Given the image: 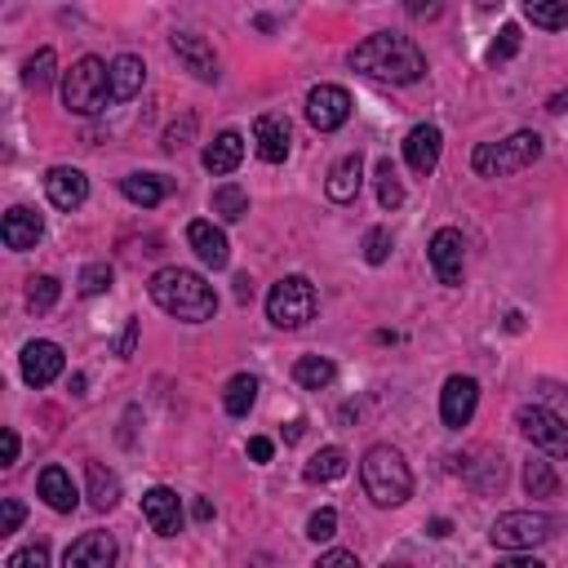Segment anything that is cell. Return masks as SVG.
I'll return each mask as SVG.
<instances>
[{
	"mask_svg": "<svg viewBox=\"0 0 568 568\" xmlns=\"http://www.w3.org/2000/svg\"><path fill=\"white\" fill-rule=\"evenodd\" d=\"M351 71H360L369 81H387V85H417L426 76V54L400 36V32H374L369 40H360L346 54Z\"/></svg>",
	"mask_w": 568,
	"mask_h": 568,
	"instance_id": "6da1fadb",
	"label": "cell"
},
{
	"mask_svg": "<svg viewBox=\"0 0 568 568\" xmlns=\"http://www.w3.org/2000/svg\"><path fill=\"white\" fill-rule=\"evenodd\" d=\"M147 294L165 316H174L182 324H204V320H213V311H218L213 284L200 271H187V267H161L147 284Z\"/></svg>",
	"mask_w": 568,
	"mask_h": 568,
	"instance_id": "7a4b0ae2",
	"label": "cell"
},
{
	"mask_svg": "<svg viewBox=\"0 0 568 568\" xmlns=\"http://www.w3.org/2000/svg\"><path fill=\"white\" fill-rule=\"evenodd\" d=\"M360 480H365V493L369 502L391 511V507H404L413 497V471L404 462V453L395 445H374L360 462Z\"/></svg>",
	"mask_w": 568,
	"mask_h": 568,
	"instance_id": "3957f363",
	"label": "cell"
},
{
	"mask_svg": "<svg viewBox=\"0 0 568 568\" xmlns=\"http://www.w3.org/2000/svg\"><path fill=\"white\" fill-rule=\"evenodd\" d=\"M111 103V62L85 54L62 71V107L71 116H98Z\"/></svg>",
	"mask_w": 568,
	"mask_h": 568,
	"instance_id": "277c9868",
	"label": "cell"
},
{
	"mask_svg": "<svg viewBox=\"0 0 568 568\" xmlns=\"http://www.w3.org/2000/svg\"><path fill=\"white\" fill-rule=\"evenodd\" d=\"M542 152H546V142H542L537 129H516L502 142H480V147L471 152V169L480 178H511V174L537 165Z\"/></svg>",
	"mask_w": 568,
	"mask_h": 568,
	"instance_id": "5b68a950",
	"label": "cell"
},
{
	"mask_svg": "<svg viewBox=\"0 0 568 568\" xmlns=\"http://www.w3.org/2000/svg\"><path fill=\"white\" fill-rule=\"evenodd\" d=\"M316 284L307 275H284L271 284V294H267V320L275 329H303L316 320Z\"/></svg>",
	"mask_w": 568,
	"mask_h": 568,
	"instance_id": "8992f818",
	"label": "cell"
},
{
	"mask_svg": "<svg viewBox=\"0 0 568 568\" xmlns=\"http://www.w3.org/2000/svg\"><path fill=\"white\" fill-rule=\"evenodd\" d=\"M555 516L546 511H507V516H497L493 529H488V542L497 551H533L542 542L555 537Z\"/></svg>",
	"mask_w": 568,
	"mask_h": 568,
	"instance_id": "52a82bcc",
	"label": "cell"
},
{
	"mask_svg": "<svg viewBox=\"0 0 568 568\" xmlns=\"http://www.w3.org/2000/svg\"><path fill=\"white\" fill-rule=\"evenodd\" d=\"M516 426H520V436H524L533 449H542L546 458H568V422H564L555 409H546V404H524V409L516 413Z\"/></svg>",
	"mask_w": 568,
	"mask_h": 568,
	"instance_id": "ba28073f",
	"label": "cell"
},
{
	"mask_svg": "<svg viewBox=\"0 0 568 568\" xmlns=\"http://www.w3.org/2000/svg\"><path fill=\"white\" fill-rule=\"evenodd\" d=\"M426 258H431V271L445 289H458L462 284V267H466V240L458 227H440L426 245Z\"/></svg>",
	"mask_w": 568,
	"mask_h": 568,
	"instance_id": "9c48e42d",
	"label": "cell"
},
{
	"mask_svg": "<svg viewBox=\"0 0 568 568\" xmlns=\"http://www.w3.org/2000/svg\"><path fill=\"white\" fill-rule=\"evenodd\" d=\"M19 369H23V382L40 391V387H49V382H58V378H62V369H67V355H62V346H58V342L36 338V342H27V346H23V355H19Z\"/></svg>",
	"mask_w": 568,
	"mask_h": 568,
	"instance_id": "30bf717a",
	"label": "cell"
},
{
	"mask_svg": "<svg viewBox=\"0 0 568 568\" xmlns=\"http://www.w3.org/2000/svg\"><path fill=\"white\" fill-rule=\"evenodd\" d=\"M307 120H311V129H320V133L342 129V125L351 120V94H346L342 85H316V90L307 94Z\"/></svg>",
	"mask_w": 568,
	"mask_h": 568,
	"instance_id": "8fae6325",
	"label": "cell"
},
{
	"mask_svg": "<svg viewBox=\"0 0 568 568\" xmlns=\"http://www.w3.org/2000/svg\"><path fill=\"white\" fill-rule=\"evenodd\" d=\"M169 49H174V58L191 71L196 81H204V85L218 81V54H213V45H209L204 36H196V32H174V36H169Z\"/></svg>",
	"mask_w": 568,
	"mask_h": 568,
	"instance_id": "7c38bea8",
	"label": "cell"
},
{
	"mask_svg": "<svg viewBox=\"0 0 568 568\" xmlns=\"http://www.w3.org/2000/svg\"><path fill=\"white\" fill-rule=\"evenodd\" d=\"M475 404H480V382L466 378V374H453L440 391V417L449 431H462V426L475 417Z\"/></svg>",
	"mask_w": 568,
	"mask_h": 568,
	"instance_id": "4fadbf2b",
	"label": "cell"
},
{
	"mask_svg": "<svg viewBox=\"0 0 568 568\" xmlns=\"http://www.w3.org/2000/svg\"><path fill=\"white\" fill-rule=\"evenodd\" d=\"M440 152H445V133L440 125H413L409 138H404V161L417 178H431L436 165H440Z\"/></svg>",
	"mask_w": 568,
	"mask_h": 568,
	"instance_id": "5bb4252c",
	"label": "cell"
},
{
	"mask_svg": "<svg viewBox=\"0 0 568 568\" xmlns=\"http://www.w3.org/2000/svg\"><path fill=\"white\" fill-rule=\"evenodd\" d=\"M45 196H49L54 209L76 213V209L90 200V178H85L76 165H54V169L45 174Z\"/></svg>",
	"mask_w": 568,
	"mask_h": 568,
	"instance_id": "9a60e30c",
	"label": "cell"
},
{
	"mask_svg": "<svg viewBox=\"0 0 568 568\" xmlns=\"http://www.w3.org/2000/svg\"><path fill=\"white\" fill-rule=\"evenodd\" d=\"M289 142H294V129H289V120H284V116L267 111V116L253 120V152H258V161L284 165V161H289Z\"/></svg>",
	"mask_w": 568,
	"mask_h": 568,
	"instance_id": "2e32d148",
	"label": "cell"
},
{
	"mask_svg": "<svg viewBox=\"0 0 568 568\" xmlns=\"http://www.w3.org/2000/svg\"><path fill=\"white\" fill-rule=\"evenodd\" d=\"M187 245H191V253L209 267V271H223L227 262H232V245H227V232L213 223V218H196L191 227H187Z\"/></svg>",
	"mask_w": 568,
	"mask_h": 568,
	"instance_id": "e0dca14e",
	"label": "cell"
},
{
	"mask_svg": "<svg viewBox=\"0 0 568 568\" xmlns=\"http://www.w3.org/2000/svg\"><path fill=\"white\" fill-rule=\"evenodd\" d=\"M142 516H147L152 533H161V537H178L182 533V502H178V493L165 488V484L142 493Z\"/></svg>",
	"mask_w": 568,
	"mask_h": 568,
	"instance_id": "ac0fdd59",
	"label": "cell"
},
{
	"mask_svg": "<svg viewBox=\"0 0 568 568\" xmlns=\"http://www.w3.org/2000/svg\"><path fill=\"white\" fill-rule=\"evenodd\" d=\"M40 236H45V218L36 209H27V204H14L5 213V223H0V240H5V249H14V253L36 249Z\"/></svg>",
	"mask_w": 568,
	"mask_h": 568,
	"instance_id": "d6986e66",
	"label": "cell"
},
{
	"mask_svg": "<svg viewBox=\"0 0 568 568\" xmlns=\"http://www.w3.org/2000/svg\"><path fill=\"white\" fill-rule=\"evenodd\" d=\"M116 559H120V546H116L111 533H85L81 542H71L67 555H62L67 568H111Z\"/></svg>",
	"mask_w": 568,
	"mask_h": 568,
	"instance_id": "ffe728a7",
	"label": "cell"
},
{
	"mask_svg": "<svg viewBox=\"0 0 568 568\" xmlns=\"http://www.w3.org/2000/svg\"><path fill=\"white\" fill-rule=\"evenodd\" d=\"M36 493L45 497V507L58 511V516H71L81 507V493H76V484H71V475L62 466H45L40 480H36Z\"/></svg>",
	"mask_w": 568,
	"mask_h": 568,
	"instance_id": "44dd1931",
	"label": "cell"
},
{
	"mask_svg": "<svg viewBox=\"0 0 568 568\" xmlns=\"http://www.w3.org/2000/svg\"><path fill=\"white\" fill-rule=\"evenodd\" d=\"M204 169L213 174V178H227V174H236L240 169V161H245V138L236 133V129H227V133H218L204 147Z\"/></svg>",
	"mask_w": 568,
	"mask_h": 568,
	"instance_id": "7402d4cb",
	"label": "cell"
},
{
	"mask_svg": "<svg viewBox=\"0 0 568 568\" xmlns=\"http://www.w3.org/2000/svg\"><path fill=\"white\" fill-rule=\"evenodd\" d=\"M360 187H365V161L360 156H342L324 178V196L333 204H351L355 196H360Z\"/></svg>",
	"mask_w": 568,
	"mask_h": 568,
	"instance_id": "603a6c76",
	"label": "cell"
},
{
	"mask_svg": "<svg viewBox=\"0 0 568 568\" xmlns=\"http://www.w3.org/2000/svg\"><path fill=\"white\" fill-rule=\"evenodd\" d=\"M142 85H147V62H142L138 54H120V58H111V103H129V98H138Z\"/></svg>",
	"mask_w": 568,
	"mask_h": 568,
	"instance_id": "cb8c5ba5",
	"label": "cell"
},
{
	"mask_svg": "<svg viewBox=\"0 0 568 568\" xmlns=\"http://www.w3.org/2000/svg\"><path fill=\"white\" fill-rule=\"evenodd\" d=\"M120 196L138 209H156L169 196V182L161 174H129V178H120Z\"/></svg>",
	"mask_w": 568,
	"mask_h": 568,
	"instance_id": "d4e9b609",
	"label": "cell"
},
{
	"mask_svg": "<svg viewBox=\"0 0 568 568\" xmlns=\"http://www.w3.org/2000/svg\"><path fill=\"white\" fill-rule=\"evenodd\" d=\"M85 480H90V507L107 516V511L120 502V475L107 471L103 462H90V466H85Z\"/></svg>",
	"mask_w": 568,
	"mask_h": 568,
	"instance_id": "484cf974",
	"label": "cell"
},
{
	"mask_svg": "<svg viewBox=\"0 0 568 568\" xmlns=\"http://www.w3.org/2000/svg\"><path fill=\"white\" fill-rule=\"evenodd\" d=\"M346 466H351L346 449L329 445V449H320V453L303 466V480H307V484H333V480H342V475H346Z\"/></svg>",
	"mask_w": 568,
	"mask_h": 568,
	"instance_id": "4316f807",
	"label": "cell"
},
{
	"mask_svg": "<svg viewBox=\"0 0 568 568\" xmlns=\"http://www.w3.org/2000/svg\"><path fill=\"white\" fill-rule=\"evenodd\" d=\"M333 378H338V365L329 360V355H303V360L294 365V382L303 391H324V387H333Z\"/></svg>",
	"mask_w": 568,
	"mask_h": 568,
	"instance_id": "83f0119b",
	"label": "cell"
},
{
	"mask_svg": "<svg viewBox=\"0 0 568 568\" xmlns=\"http://www.w3.org/2000/svg\"><path fill=\"white\" fill-rule=\"evenodd\" d=\"M209 209L218 213L223 223H240L245 213H249V191H245V187H236V182H223V187H213Z\"/></svg>",
	"mask_w": 568,
	"mask_h": 568,
	"instance_id": "f1b7e54d",
	"label": "cell"
},
{
	"mask_svg": "<svg viewBox=\"0 0 568 568\" xmlns=\"http://www.w3.org/2000/svg\"><path fill=\"white\" fill-rule=\"evenodd\" d=\"M258 378L253 374H236L232 382H227V391H223V409L232 413V417H249V409L258 404Z\"/></svg>",
	"mask_w": 568,
	"mask_h": 568,
	"instance_id": "f546056e",
	"label": "cell"
},
{
	"mask_svg": "<svg viewBox=\"0 0 568 568\" xmlns=\"http://www.w3.org/2000/svg\"><path fill=\"white\" fill-rule=\"evenodd\" d=\"M524 19L542 32H564L568 27V0H524Z\"/></svg>",
	"mask_w": 568,
	"mask_h": 568,
	"instance_id": "4dcf8cb0",
	"label": "cell"
},
{
	"mask_svg": "<svg viewBox=\"0 0 568 568\" xmlns=\"http://www.w3.org/2000/svg\"><path fill=\"white\" fill-rule=\"evenodd\" d=\"M374 182H378V204L395 213V209L404 204V182H400V174H395L391 156H382V161H378V169H374Z\"/></svg>",
	"mask_w": 568,
	"mask_h": 568,
	"instance_id": "1f68e13d",
	"label": "cell"
},
{
	"mask_svg": "<svg viewBox=\"0 0 568 568\" xmlns=\"http://www.w3.org/2000/svg\"><path fill=\"white\" fill-rule=\"evenodd\" d=\"M54 71H58V54L54 49H36L32 58H27V67H23V81H27V90H49L54 85Z\"/></svg>",
	"mask_w": 568,
	"mask_h": 568,
	"instance_id": "d6a6232c",
	"label": "cell"
},
{
	"mask_svg": "<svg viewBox=\"0 0 568 568\" xmlns=\"http://www.w3.org/2000/svg\"><path fill=\"white\" fill-rule=\"evenodd\" d=\"M524 493H529V497H542V502L559 493V475L551 471V462H529V466H524Z\"/></svg>",
	"mask_w": 568,
	"mask_h": 568,
	"instance_id": "836d02e7",
	"label": "cell"
},
{
	"mask_svg": "<svg viewBox=\"0 0 568 568\" xmlns=\"http://www.w3.org/2000/svg\"><path fill=\"white\" fill-rule=\"evenodd\" d=\"M58 298H62V284L54 275H32L27 280V307L32 311H49Z\"/></svg>",
	"mask_w": 568,
	"mask_h": 568,
	"instance_id": "e575fe53",
	"label": "cell"
},
{
	"mask_svg": "<svg viewBox=\"0 0 568 568\" xmlns=\"http://www.w3.org/2000/svg\"><path fill=\"white\" fill-rule=\"evenodd\" d=\"M520 45H524V32H520V23H507L502 32H497V40L488 45V62L497 67V62H511L516 54H520Z\"/></svg>",
	"mask_w": 568,
	"mask_h": 568,
	"instance_id": "d590c367",
	"label": "cell"
},
{
	"mask_svg": "<svg viewBox=\"0 0 568 568\" xmlns=\"http://www.w3.org/2000/svg\"><path fill=\"white\" fill-rule=\"evenodd\" d=\"M111 280H116V271H111L107 262H90V267L81 271V294H85V298H98V294L111 289Z\"/></svg>",
	"mask_w": 568,
	"mask_h": 568,
	"instance_id": "8d00e7d4",
	"label": "cell"
},
{
	"mask_svg": "<svg viewBox=\"0 0 568 568\" xmlns=\"http://www.w3.org/2000/svg\"><path fill=\"white\" fill-rule=\"evenodd\" d=\"M360 249H365V262H369V267H382V262L391 258V232H387V227H369L365 240H360Z\"/></svg>",
	"mask_w": 568,
	"mask_h": 568,
	"instance_id": "74e56055",
	"label": "cell"
},
{
	"mask_svg": "<svg viewBox=\"0 0 568 568\" xmlns=\"http://www.w3.org/2000/svg\"><path fill=\"white\" fill-rule=\"evenodd\" d=\"M196 129H200V120H196V116L187 111L182 120H174V125L165 129V142H161V147H165V152H182V147H187V142L196 138Z\"/></svg>",
	"mask_w": 568,
	"mask_h": 568,
	"instance_id": "f35d334b",
	"label": "cell"
},
{
	"mask_svg": "<svg viewBox=\"0 0 568 568\" xmlns=\"http://www.w3.org/2000/svg\"><path fill=\"white\" fill-rule=\"evenodd\" d=\"M333 533H338V511H333V507H320V511L307 520V537H311V542H329Z\"/></svg>",
	"mask_w": 568,
	"mask_h": 568,
	"instance_id": "ab89813d",
	"label": "cell"
},
{
	"mask_svg": "<svg viewBox=\"0 0 568 568\" xmlns=\"http://www.w3.org/2000/svg\"><path fill=\"white\" fill-rule=\"evenodd\" d=\"M23 520H27V507L19 502V497H5V502H0V537L19 533V529H23Z\"/></svg>",
	"mask_w": 568,
	"mask_h": 568,
	"instance_id": "60d3db41",
	"label": "cell"
},
{
	"mask_svg": "<svg viewBox=\"0 0 568 568\" xmlns=\"http://www.w3.org/2000/svg\"><path fill=\"white\" fill-rule=\"evenodd\" d=\"M404 14L413 23H436L445 14V0H404Z\"/></svg>",
	"mask_w": 568,
	"mask_h": 568,
	"instance_id": "b9f144b4",
	"label": "cell"
},
{
	"mask_svg": "<svg viewBox=\"0 0 568 568\" xmlns=\"http://www.w3.org/2000/svg\"><path fill=\"white\" fill-rule=\"evenodd\" d=\"M49 564V546L36 542V546H23L19 555H10V568H45Z\"/></svg>",
	"mask_w": 568,
	"mask_h": 568,
	"instance_id": "7bdbcfd3",
	"label": "cell"
},
{
	"mask_svg": "<svg viewBox=\"0 0 568 568\" xmlns=\"http://www.w3.org/2000/svg\"><path fill=\"white\" fill-rule=\"evenodd\" d=\"M316 568H360V559H355V551H324Z\"/></svg>",
	"mask_w": 568,
	"mask_h": 568,
	"instance_id": "ee69618b",
	"label": "cell"
},
{
	"mask_svg": "<svg viewBox=\"0 0 568 568\" xmlns=\"http://www.w3.org/2000/svg\"><path fill=\"white\" fill-rule=\"evenodd\" d=\"M133 346H138V316L125 320V333H120V342H116V355H120V360H129Z\"/></svg>",
	"mask_w": 568,
	"mask_h": 568,
	"instance_id": "f6af8a7d",
	"label": "cell"
},
{
	"mask_svg": "<svg viewBox=\"0 0 568 568\" xmlns=\"http://www.w3.org/2000/svg\"><path fill=\"white\" fill-rule=\"evenodd\" d=\"M14 462H19V436L5 431L0 436V466H14Z\"/></svg>",
	"mask_w": 568,
	"mask_h": 568,
	"instance_id": "bcb514c9",
	"label": "cell"
},
{
	"mask_svg": "<svg viewBox=\"0 0 568 568\" xmlns=\"http://www.w3.org/2000/svg\"><path fill=\"white\" fill-rule=\"evenodd\" d=\"M271 453H275V445H271L267 436H253V440H249V458H253V462H271Z\"/></svg>",
	"mask_w": 568,
	"mask_h": 568,
	"instance_id": "7dc6e473",
	"label": "cell"
},
{
	"mask_svg": "<svg viewBox=\"0 0 568 568\" xmlns=\"http://www.w3.org/2000/svg\"><path fill=\"white\" fill-rule=\"evenodd\" d=\"M546 111H551V116H564V111H568V90H564V94H555V98L546 103Z\"/></svg>",
	"mask_w": 568,
	"mask_h": 568,
	"instance_id": "c3c4849f",
	"label": "cell"
},
{
	"mask_svg": "<svg viewBox=\"0 0 568 568\" xmlns=\"http://www.w3.org/2000/svg\"><path fill=\"white\" fill-rule=\"evenodd\" d=\"M236 298H240V303H249V298H253V284H249V275H240V280H236Z\"/></svg>",
	"mask_w": 568,
	"mask_h": 568,
	"instance_id": "681fc988",
	"label": "cell"
},
{
	"mask_svg": "<svg viewBox=\"0 0 568 568\" xmlns=\"http://www.w3.org/2000/svg\"><path fill=\"white\" fill-rule=\"evenodd\" d=\"M426 533H431V537H449L453 524H449V520H431V529H426Z\"/></svg>",
	"mask_w": 568,
	"mask_h": 568,
	"instance_id": "f907efd6",
	"label": "cell"
},
{
	"mask_svg": "<svg viewBox=\"0 0 568 568\" xmlns=\"http://www.w3.org/2000/svg\"><path fill=\"white\" fill-rule=\"evenodd\" d=\"M303 426H307V422H303V417H294V422H289V431H284V440H289V445H294V440L303 436Z\"/></svg>",
	"mask_w": 568,
	"mask_h": 568,
	"instance_id": "816d5d0a",
	"label": "cell"
},
{
	"mask_svg": "<svg viewBox=\"0 0 568 568\" xmlns=\"http://www.w3.org/2000/svg\"><path fill=\"white\" fill-rule=\"evenodd\" d=\"M191 516H196V520H209V516H213V507H209V502H204V497H200V502L191 507Z\"/></svg>",
	"mask_w": 568,
	"mask_h": 568,
	"instance_id": "f5cc1de1",
	"label": "cell"
},
{
	"mask_svg": "<svg viewBox=\"0 0 568 568\" xmlns=\"http://www.w3.org/2000/svg\"><path fill=\"white\" fill-rule=\"evenodd\" d=\"M493 5H502V0H480V10H493Z\"/></svg>",
	"mask_w": 568,
	"mask_h": 568,
	"instance_id": "db71d44e",
	"label": "cell"
}]
</instances>
